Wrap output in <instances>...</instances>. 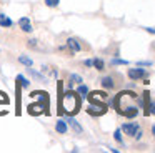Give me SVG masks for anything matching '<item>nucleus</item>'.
Returning a JSON list of instances; mask_svg holds the SVG:
<instances>
[{"instance_id": "f257e3e1", "label": "nucleus", "mask_w": 155, "mask_h": 153, "mask_svg": "<svg viewBox=\"0 0 155 153\" xmlns=\"http://www.w3.org/2000/svg\"><path fill=\"white\" fill-rule=\"evenodd\" d=\"M134 100H135V93L132 92H122L117 95L115 98V106H117V112L122 113V115L128 116V118H134L137 115V106L134 105Z\"/></svg>"}, {"instance_id": "f03ea898", "label": "nucleus", "mask_w": 155, "mask_h": 153, "mask_svg": "<svg viewBox=\"0 0 155 153\" xmlns=\"http://www.w3.org/2000/svg\"><path fill=\"white\" fill-rule=\"evenodd\" d=\"M62 105H64V110L67 115L74 116L75 113L80 110V96L75 92H67L64 93V98H62Z\"/></svg>"}, {"instance_id": "7ed1b4c3", "label": "nucleus", "mask_w": 155, "mask_h": 153, "mask_svg": "<svg viewBox=\"0 0 155 153\" xmlns=\"http://www.w3.org/2000/svg\"><path fill=\"white\" fill-rule=\"evenodd\" d=\"M88 100H90L92 105H104L105 100H107V95L104 92H92L88 95Z\"/></svg>"}, {"instance_id": "20e7f679", "label": "nucleus", "mask_w": 155, "mask_h": 153, "mask_svg": "<svg viewBox=\"0 0 155 153\" xmlns=\"http://www.w3.org/2000/svg\"><path fill=\"white\" fill-rule=\"evenodd\" d=\"M128 76H130L132 80H140V78H145L147 73H145V70H142V68H130L128 70Z\"/></svg>"}, {"instance_id": "39448f33", "label": "nucleus", "mask_w": 155, "mask_h": 153, "mask_svg": "<svg viewBox=\"0 0 155 153\" xmlns=\"http://www.w3.org/2000/svg\"><path fill=\"white\" fill-rule=\"evenodd\" d=\"M122 130H124L127 135H134L135 136V133L138 132V126H137V123H125V125L122 126Z\"/></svg>"}, {"instance_id": "423d86ee", "label": "nucleus", "mask_w": 155, "mask_h": 153, "mask_svg": "<svg viewBox=\"0 0 155 153\" xmlns=\"http://www.w3.org/2000/svg\"><path fill=\"white\" fill-rule=\"evenodd\" d=\"M18 23H20V28L24 30V32H27V33H30L32 30V25H30V18H27V17H22L20 20H18Z\"/></svg>"}, {"instance_id": "0eeeda50", "label": "nucleus", "mask_w": 155, "mask_h": 153, "mask_svg": "<svg viewBox=\"0 0 155 153\" xmlns=\"http://www.w3.org/2000/svg\"><path fill=\"white\" fill-rule=\"evenodd\" d=\"M105 112H107L105 103L104 105H97V106H90V108H88V113H90V115H104Z\"/></svg>"}, {"instance_id": "6e6552de", "label": "nucleus", "mask_w": 155, "mask_h": 153, "mask_svg": "<svg viewBox=\"0 0 155 153\" xmlns=\"http://www.w3.org/2000/svg\"><path fill=\"white\" fill-rule=\"evenodd\" d=\"M44 106H45V103H40V102L35 103V105H28V113H30V115H37V113H42V112H44V110H42Z\"/></svg>"}, {"instance_id": "1a4fd4ad", "label": "nucleus", "mask_w": 155, "mask_h": 153, "mask_svg": "<svg viewBox=\"0 0 155 153\" xmlns=\"http://www.w3.org/2000/svg\"><path fill=\"white\" fill-rule=\"evenodd\" d=\"M67 47L72 50V52H80V48H82L77 38H68L67 40Z\"/></svg>"}, {"instance_id": "9d476101", "label": "nucleus", "mask_w": 155, "mask_h": 153, "mask_svg": "<svg viewBox=\"0 0 155 153\" xmlns=\"http://www.w3.org/2000/svg\"><path fill=\"white\" fill-rule=\"evenodd\" d=\"M55 132L62 133V135L67 133V123H65V120H57V123H55Z\"/></svg>"}, {"instance_id": "9b49d317", "label": "nucleus", "mask_w": 155, "mask_h": 153, "mask_svg": "<svg viewBox=\"0 0 155 153\" xmlns=\"http://www.w3.org/2000/svg\"><path fill=\"white\" fill-rule=\"evenodd\" d=\"M67 122H68V125H70V126H72V128H74V130H75V132H77V133H82V126L78 125V122H77V120H75V118H74V116H72V115H68Z\"/></svg>"}, {"instance_id": "f8f14e48", "label": "nucleus", "mask_w": 155, "mask_h": 153, "mask_svg": "<svg viewBox=\"0 0 155 153\" xmlns=\"http://www.w3.org/2000/svg\"><path fill=\"white\" fill-rule=\"evenodd\" d=\"M12 25H14L12 18H8L5 13H0V27H12Z\"/></svg>"}, {"instance_id": "ddd939ff", "label": "nucleus", "mask_w": 155, "mask_h": 153, "mask_svg": "<svg viewBox=\"0 0 155 153\" xmlns=\"http://www.w3.org/2000/svg\"><path fill=\"white\" fill-rule=\"evenodd\" d=\"M102 85H104V88H114V80L110 76H105V78H102Z\"/></svg>"}, {"instance_id": "4468645a", "label": "nucleus", "mask_w": 155, "mask_h": 153, "mask_svg": "<svg viewBox=\"0 0 155 153\" xmlns=\"http://www.w3.org/2000/svg\"><path fill=\"white\" fill-rule=\"evenodd\" d=\"M17 82L20 83V86H24V88H28V85H30V82H28L24 75H18L17 76Z\"/></svg>"}, {"instance_id": "2eb2a0df", "label": "nucleus", "mask_w": 155, "mask_h": 153, "mask_svg": "<svg viewBox=\"0 0 155 153\" xmlns=\"http://www.w3.org/2000/svg\"><path fill=\"white\" fill-rule=\"evenodd\" d=\"M18 62H20L22 65H25V67H32V60L28 58V57H25V55H20V57H18Z\"/></svg>"}, {"instance_id": "dca6fc26", "label": "nucleus", "mask_w": 155, "mask_h": 153, "mask_svg": "<svg viewBox=\"0 0 155 153\" xmlns=\"http://www.w3.org/2000/svg\"><path fill=\"white\" fill-rule=\"evenodd\" d=\"M94 65H95V68H97V70H104V62H102L100 58H95L94 60Z\"/></svg>"}, {"instance_id": "f3484780", "label": "nucleus", "mask_w": 155, "mask_h": 153, "mask_svg": "<svg viewBox=\"0 0 155 153\" xmlns=\"http://www.w3.org/2000/svg\"><path fill=\"white\" fill-rule=\"evenodd\" d=\"M28 72L32 73V75L35 76V78H38V80H44V75H42V73H38V72H35L34 68H30V67H28Z\"/></svg>"}, {"instance_id": "a211bd4d", "label": "nucleus", "mask_w": 155, "mask_h": 153, "mask_svg": "<svg viewBox=\"0 0 155 153\" xmlns=\"http://www.w3.org/2000/svg\"><path fill=\"white\" fill-rule=\"evenodd\" d=\"M78 93H80L82 96H85V95L88 93V88H87L85 85H80V86H78Z\"/></svg>"}, {"instance_id": "6ab92c4d", "label": "nucleus", "mask_w": 155, "mask_h": 153, "mask_svg": "<svg viewBox=\"0 0 155 153\" xmlns=\"http://www.w3.org/2000/svg\"><path fill=\"white\" fill-rule=\"evenodd\" d=\"M80 82H82V76H78V75L70 76V83H80Z\"/></svg>"}, {"instance_id": "aec40b11", "label": "nucleus", "mask_w": 155, "mask_h": 153, "mask_svg": "<svg viewBox=\"0 0 155 153\" xmlns=\"http://www.w3.org/2000/svg\"><path fill=\"white\" fill-rule=\"evenodd\" d=\"M58 2L60 0H45V3H47V7H57Z\"/></svg>"}, {"instance_id": "412c9836", "label": "nucleus", "mask_w": 155, "mask_h": 153, "mask_svg": "<svg viewBox=\"0 0 155 153\" xmlns=\"http://www.w3.org/2000/svg\"><path fill=\"white\" fill-rule=\"evenodd\" d=\"M112 63H114V65H117V63L118 65H125L127 62H125V60H120V58H115V60H112Z\"/></svg>"}, {"instance_id": "4be33fe9", "label": "nucleus", "mask_w": 155, "mask_h": 153, "mask_svg": "<svg viewBox=\"0 0 155 153\" xmlns=\"http://www.w3.org/2000/svg\"><path fill=\"white\" fill-rule=\"evenodd\" d=\"M114 135H115V140H117V142H122V135H120V130H117V132H115Z\"/></svg>"}, {"instance_id": "5701e85b", "label": "nucleus", "mask_w": 155, "mask_h": 153, "mask_svg": "<svg viewBox=\"0 0 155 153\" xmlns=\"http://www.w3.org/2000/svg\"><path fill=\"white\" fill-rule=\"evenodd\" d=\"M28 45H30V47H37V40H34V38L28 40Z\"/></svg>"}, {"instance_id": "b1692460", "label": "nucleus", "mask_w": 155, "mask_h": 153, "mask_svg": "<svg viewBox=\"0 0 155 153\" xmlns=\"http://www.w3.org/2000/svg\"><path fill=\"white\" fill-rule=\"evenodd\" d=\"M145 30H147V32H150V33H153V35H155V28H152V27H145Z\"/></svg>"}, {"instance_id": "393cba45", "label": "nucleus", "mask_w": 155, "mask_h": 153, "mask_svg": "<svg viewBox=\"0 0 155 153\" xmlns=\"http://www.w3.org/2000/svg\"><path fill=\"white\" fill-rule=\"evenodd\" d=\"M85 65H87V67L94 65V60H85Z\"/></svg>"}, {"instance_id": "a878e982", "label": "nucleus", "mask_w": 155, "mask_h": 153, "mask_svg": "<svg viewBox=\"0 0 155 153\" xmlns=\"http://www.w3.org/2000/svg\"><path fill=\"white\" fill-rule=\"evenodd\" d=\"M152 133H153V136H155V125L152 126Z\"/></svg>"}]
</instances>
